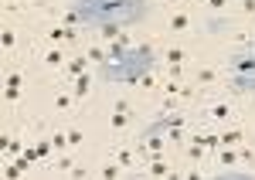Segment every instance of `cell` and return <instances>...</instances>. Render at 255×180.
I'll return each mask as SVG.
<instances>
[{"instance_id":"21","label":"cell","mask_w":255,"mask_h":180,"mask_svg":"<svg viewBox=\"0 0 255 180\" xmlns=\"http://www.w3.org/2000/svg\"><path fill=\"white\" fill-rule=\"evenodd\" d=\"M208 7H211V10H225V7H228V0H208Z\"/></svg>"},{"instance_id":"24","label":"cell","mask_w":255,"mask_h":180,"mask_svg":"<svg viewBox=\"0 0 255 180\" xmlns=\"http://www.w3.org/2000/svg\"><path fill=\"white\" fill-rule=\"evenodd\" d=\"M252 167H255V163H252Z\"/></svg>"},{"instance_id":"14","label":"cell","mask_w":255,"mask_h":180,"mask_svg":"<svg viewBox=\"0 0 255 180\" xmlns=\"http://www.w3.org/2000/svg\"><path fill=\"white\" fill-rule=\"evenodd\" d=\"M215 79H218L215 68H197V82H201V85H211Z\"/></svg>"},{"instance_id":"19","label":"cell","mask_w":255,"mask_h":180,"mask_svg":"<svg viewBox=\"0 0 255 180\" xmlns=\"http://www.w3.org/2000/svg\"><path fill=\"white\" fill-rule=\"evenodd\" d=\"M82 140H85V136H82L79 129H68V146H79Z\"/></svg>"},{"instance_id":"5","label":"cell","mask_w":255,"mask_h":180,"mask_svg":"<svg viewBox=\"0 0 255 180\" xmlns=\"http://www.w3.org/2000/svg\"><path fill=\"white\" fill-rule=\"evenodd\" d=\"M44 65H51V68H65V65H68L65 48H48V51H44Z\"/></svg>"},{"instance_id":"20","label":"cell","mask_w":255,"mask_h":180,"mask_svg":"<svg viewBox=\"0 0 255 180\" xmlns=\"http://www.w3.org/2000/svg\"><path fill=\"white\" fill-rule=\"evenodd\" d=\"M0 41H3V48L10 51V48H14V41H17V38H14V31H3V38H0Z\"/></svg>"},{"instance_id":"6","label":"cell","mask_w":255,"mask_h":180,"mask_svg":"<svg viewBox=\"0 0 255 180\" xmlns=\"http://www.w3.org/2000/svg\"><path fill=\"white\" fill-rule=\"evenodd\" d=\"M150 177H174V167L167 160H160V157H153V163H150Z\"/></svg>"},{"instance_id":"4","label":"cell","mask_w":255,"mask_h":180,"mask_svg":"<svg viewBox=\"0 0 255 180\" xmlns=\"http://www.w3.org/2000/svg\"><path fill=\"white\" fill-rule=\"evenodd\" d=\"M85 65H89V51H85V55H75V58L68 61V65H65V79H79L82 72H85Z\"/></svg>"},{"instance_id":"7","label":"cell","mask_w":255,"mask_h":180,"mask_svg":"<svg viewBox=\"0 0 255 180\" xmlns=\"http://www.w3.org/2000/svg\"><path fill=\"white\" fill-rule=\"evenodd\" d=\"M51 150H55V143H51V140H38L34 150H27V157H31V160H41V157H48Z\"/></svg>"},{"instance_id":"8","label":"cell","mask_w":255,"mask_h":180,"mask_svg":"<svg viewBox=\"0 0 255 180\" xmlns=\"http://www.w3.org/2000/svg\"><path fill=\"white\" fill-rule=\"evenodd\" d=\"M238 160H242V153H238L235 146H225V150L218 153V163H225V167H235Z\"/></svg>"},{"instance_id":"9","label":"cell","mask_w":255,"mask_h":180,"mask_svg":"<svg viewBox=\"0 0 255 180\" xmlns=\"http://www.w3.org/2000/svg\"><path fill=\"white\" fill-rule=\"evenodd\" d=\"M89 89H92V75H89V72H82L79 79H75V95L85 99V95H89Z\"/></svg>"},{"instance_id":"1","label":"cell","mask_w":255,"mask_h":180,"mask_svg":"<svg viewBox=\"0 0 255 180\" xmlns=\"http://www.w3.org/2000/svg\"><path fill=\"white\" fill-rule=\"evenodd\" d=\"M72 10L79 14L82 27H96V31H106V27L126 31V27L150 20L153 14L146 0H75Z\"/></svg>"},{"instance_id":"13","label":"cell","mask_w":255,"mask_h":180,"mask_svg":"<svg viewBox=\"0 0 255 180\" xmlns=\"http://www.w3.org/2000/svg\"><path fill=\"white\" fill-rule=\"evenodd\" d=\"M228 112H232V109H228L225 102H218V105H211V119H218V122H225V119H228Z\"/></svg>"},{"instance_id":"17","label":"cell","mask_w":255,"mask_h":180,"mask_svg":"<svg viewBox=\"0 0 255 180\" xmlns=\"http://www.w3.org/2000/svg\"><path fill=\"white\" fill-rule=\"evenodd\" d=\"M20 72H10V75H7V89H20Z\"/></svg>"},{"instance_id":"12","label":"cell","mask_w":255,"mask_h":180,"mask_svg":"<svg viewBox=\"0 0 255 180\" xmlns=\"http://www.w3.org/2000/svg\"><path fill=\"white\" fill-rule=\"evenodd\" d=\"M218 136H221V146H235V143L242 140V133H238V129H225V133H218Z\"/></svg>"},{"instance_id":"11","label":"cell","mask_w":255,"mask_h":180,"mask_svg":"<svg viewBox=\"0 0 255 180\" xmlns=\"http://www.w3.org/2000/svg\"><path fill=\"white\" fill-rule=\"evenodd\" d=\"M187 27H191V17L187 14H174L170 17V31H187Z\"/></svg>"},{"instance_id":"18","label":"cell","mask_w":255,"mask_h":180,"mask_svg":"<svg viewBox=\"0 0 255 180\" xmlns=\"http://www.w3.org/2000/svg\"><path fill=\"white\" fill-rule=\"evenodd\" d=\"M51 143H55V150H65V143H68V133H55V136H51Z\"/></svg>"},{"instance_id":"15","label":"cell","mask_w":255,"mask_h":180,"mask_svg":"<svg viewBox=\"0 0 255 180\" xmlns=\"http://www.w3.org/2000/svg\"><path fill=\"white\" fill-rule=\"evenodd\" d=\"M167 61H170V68H177V65L184 61V51H180V48H170V51H167Z\"/></svg>"},{"instance_id":"2","label":"cell","mask_w":255,"mask_h":180,"mask_svg":"<svg viewBox=\"0 0 255 180\" xmlns=\"http://www.w3.org/2000/svg\"><path fill=\"white\" fill-rule=\"evenodd\" d=\"M157 65V51L150 44H139V48H126L123 55L109 58L106 65H99V75L102 82H119V85H143L150 79Z\"/></svg>"},{"instance_id":"16","label":"cell","mask_w":255,"mask_h":180,"mask_svg":"<svg viewBox=\"0 0 255 180\" xmlns=\"http://www.w3.org/2000/svg\"><path fill=\"white\" fill-rule=\"evenodd\" d=\"M116 163H119V167H129V163H133V150H119Z\"/></svg>"},{"instance_id":"23","label":"cell","mask_w":255,"mask_h":180,"mask_svg":"<svg viewBox=\"0 0 255 180\" xmlns=\"http://www.w3.org/2000/svg\"><path fill=\"white\" fill-rule=\"evenodd\" d=\"M242 10H245V14H255V0H245V3H242Z\"/></svg>"},{"instance_id":"22","label":"cell","mask_w":255,"mask_h":180,"mask_svg":"<svg viewBox=\"0 0 255 180\" xmlns=\"http://www.w3.org/2000/svg\"><path fill=\"white\" fill-rule=\"evenodd\" d=\"M55 105H58L61 112H65V109H68V105H72V99H68V95H58V102H55Z\"/></svg>"},{"instance_id":"3","label":"cell","mask_w":255,"mask_h":180,"mask_svg":"<svg viewBox=\"0 0 255 180\" xmlns=\"http://www.w3.org/2000/svg\"><path fill=\"white\" fill-rule=\"evenodd\" d=\"M228 72H245V75H255V51H238L232 65H228Z\"/></svg>"},{"instance_id":"10","label":"cell","mask_w":255,"mask_h":180,"mask_svg":"<svg viewBox=\"0 0 255 180\" xmlns=\"http://www.w3.org/2000/svg\"><path fill=\"white\" fill-rule=\"evenodd\" d=\"M72 38H75V27H65V24H61V27H51V41H55V44L72 41Z\"/></svg>"}]
</instances>
